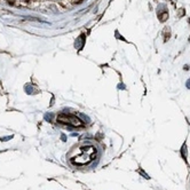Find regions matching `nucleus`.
Segmentation results:
<instances>
[{"label": "nucleus", "mask_w": 190, "mask_h": 190, "mask_svg": "<svg viewBox=\"0 0 190 190\" xmlns=\"http://www.w3.org/2000/svg\"><path fill=\"white\" fill-rule=\"evenodd\" d=\"M186 85L188 86V88H190V80H188V81H187V84H186Z\"/></svg>", "instance_id": "1a4fd4ad"}, {"label": "nucleus", "mask_w": 190, "mask_h": 190, "mask_svg": "<svg viewBox=\"0 0 190 190\" xmlns=\"http://www.w3.org/2000/svg\"><path fill=\"white\" fill-rule=\"evenodd\" d=\"M57 120L61 121V123H63V124H71L72 126H77V127H79V126L83 125V121H81L79 118L75 117V116H65V115H61V116L57 117Z\"/></svg>", "instance_id": "f03ea898"}, {"label": "nucleus", "mask_w": 190, "mask_h": 190, "mask_svg": "<svg viewBox=\"0 0 190 190\" xmlns=\"http://www.w3.org/2000/svg\"><path fill=\"white\" fill-rule=\"evenodd\" d=\"M25 91H26L29 94H32V93H33V87H32V85H28V86L25 87Z\"/></svg>", "instance_id": "39448f33"}, {"label": "nucleus", "mask_w": 190, "mask_h": 190, "mask_svg": "<svg viewBox=\"0 0 190 190\" xmlns=\"http://www.w3.org/2000/svg\"><path fill=\"white\" fill-rule=\"evenodd\" d=\"M95 155H96V149L94 147H92V145L83 147L79 149V153L76 157H73L71 160L76 165H85V164L90 163L91 160H93Z\"/></svg>", "instance_id": "f257e3e1"}, {"label": "nucleus", "mask_w": 190, "mask_h": 190, "mask_svg": "<svg viewBox=\"0 0 190 190\" xmlns=\"http://www.w3.org/2000/svg\"><path fill=\"white\" fill-rule=\"evenodd\" d=\"M45 118H46V120H52V115H46Z\"/></svg>", "instance_id": "0eeeda50"}, {"label": "nucleus", "mask_w": 190, "mask_h": 190, "mask_svg": "<svg viewBox=\"0 0 190 190\" xmlns=\"http://www.w3.org/2000/svg\"><path fill=\"white\" fill-rule=\"evenodd\" d=\"M186 143H183L182 148H181V155H182V158L185 159V162H187V150H186Z\"/></svg>", "instance_id": "20e7f679"}, {"label": "nucleus", "mask_w": 190, "mask_h": 190, "mask_svg": "<svg viewBox=\"0 0 190 190\" xmlns=\"http://www.w3.org/2000/svg\"><path fill=\"white\" fill-rule=\"evenodd\" d=\"M185 70H189V65H185Z\"/></svg>", "instance_id": "9d476101"}, {"label": "nucleus", "mask_w": 190, "mask_h": 190, "mask_svg": "<svg viewBox=\"0 0 190 190\" xmlns=\"http://www.w3.org/2000/svg\"><path fill=\"white\" fill-rule=\"evenodd\" d=\"M189 40H190V38H189Z\"/></svg>", "instance_id": "9b49d317"}, {"label": "nucleus", "mask_w": 190, "mask_h": 190, "mask_svg": "<svg viewBox=\"0 0 190 190\" xmlns=\"http://www.w3.org/2000/svg\"><path fill=\"white\" fill-rule=\"evenodd\" d=\"M85 36L84 35H81L77 40H76V43H75V47L77 48V49H81L83 46H84V44H85Z\"/></svg>", "instance_id": "7ed1b4c3"}, {"label": "nucleus", "mask_w": 190, "mask_h": 190, "mask_svg": "<svg viewBox=\"0 0 190 190\" xmlns=\"http://www.w3.org/2000/svg\"><path fill=\"white\" fill-rule=\"evenodd\" d=\"M9 139H12V136H7V138H2V139H1V141H6V140H9Z\"/></svg>", "instance_id": "6e6552de"}, {"label": "nucleus", "mask_w": 190, "mask_h": 190, "mask_svg": "<svg viewBox=\"0 0 190 190\" xmlns=\"http://www.w3.org/2000/svg\"><path fill=\"white\" fill-rule=\"evenodd\" d=\"M80 117H81L84 120H87V121H90V118H88L87 116H85V115H83V113H81V115H80Z\"/></svg>", "instance_id": "423d86ee"}]
</instances>
